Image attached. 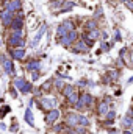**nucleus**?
<instances>
[{
	"instance_id": "obj_1",
	"label": "nucleus",
	"mask_w": 133,
	"mask_h": 134,
	"mask_svg": "<svg viewBox=\"0 0 133 134\" xmlns=\"http://www.w3.org/2000/svg\"><path fill=\"white\" fill-rule=\"evenodd\" d=\"M72 28H74V25H72V22H70V20H64L63 23H61V25L58 26V30H56V33H58V36L61 38V36H64V34H67L69 31H72Z\"/></svg>"
},
{
	"instance_id": "obj_2",
	"label": "nucleus",
	"mask_w": 133,
	"mask_h": 134,
	"mask_svg": "<svg viewBox=\"0 0 133 134\" xmlns=\"http://www.w3.org/2000/svg\"><path fill=\"white\" fill-rule=\"evenodd\" d=\"M14 84H16L17 89H21V92H22V94H28V92L31 91V84H30V83H27L25 79H22V78H17L16 81H14Z\"/></svg>"
},
{
	"instance_id": "obj_3",
	"label": "nucleus",
	"mask_w": 133,
	"mask_h": 134,
	"mask_svg": "<svg viewBox=\"0 0 133 134\" xmlns=\"http://www.w3.org/2000/svg\"><path fill=\"white\" fill-rule=\"evenodd\" d=\"M75 39H77V33L75 31H69L67 34H64V36L60 38V42L63 44V45H69V44H72Z\"/></svg>"
},
{
	"instance_id": "obj_4",
	"label": "nucleus",
	"mask_w": 133,
	"mask_h": 134,
	"mask_svg": "<svg viewBox=\"0 0 133 134\" xmlns=\"http://www.w3.org/2000/svg\"><path fill=\"white\" fill-rule=\"evenodd\" d=\"M46 30H47V26H46V25H41V28L36 31V34H34V38H33V41H31V47H36L38 44H39V41H41V38L44 36Z\"/></svg>"
},
{
	"instance_id": "obj_5",
	"label": "nucleus",
	"mask_w": 133,
	"mask_h": 134,
	"mask_svg": "<svg viewBox=\"0 0 133 134\" xmlns=\"http://www.w3.org/2000/svg\"><path fill=\"white\" fill-rule=\"evenodd\" d=\"M91 101H92V97H91L89 94H83L82 97L78 98V101H77V104H75V106H77L78 109H82V106H88Z\"/></svg>"
},
{
	"instance_id": "obj_6",
	"label": "nucleus",
	"mask_w": 133,
	"mask_h": 134,
	"mask_svg": "<svg viewBox=\"0 0 133 134\" xmlns=\"http://www.w3.org/2000/svg\"><path fill=\"white\" fill-rule=\"evenodd\" d=\"M0 17H2V22H3V25H11V22H13V13L11 11H8V10H5V11H2V14H0Z\"/></svg>"
},
{
	"instance_id": "obj_7",
	"label": "nucleus",
	"mask_w": 133,
	"mask_h": 134,
	"mask_svg": "<svg viewBox=\"0 0 133 134\" xmlns=\"http://www.w3.org/2000/svg\"><path fill=\"white\" fill-rule=\"evenodd\" d=\"M58 117H60V111H58V109H50V111L47 112L46 122H47V123H53L55 120H58Z\"/></svg>"
},
{
	"instance_id": "obj_8",
	"label": "nucleus",
	"mask_w": 133,
	"mask_h": 134,
	"mask_svg": "<svg viewBox=\"0 0 133 134\" xmlns=\"http://www.w3.org/2000/svg\"><path fill=\"white\" fill-rule=\"evenodd\" d=\"M6 10L11 11V13L21 10V0H11V2H8L6 3Z\"/></svg>"
},
{
	"instance_id": "obj_9",
	"label": "nucleus",
	"mask_w": 133,
	"mask_h": 134,
	"mask_svg": "<svg viewBox=\"0 0 133 134\" xmlns=\"http://www.w3.org/2000/svg\"><path fill=\"white\" fill-rule=\"evenodd\" d=\"M2 61H3V67H5V72H6V73H10V75H13V73H14V69H13V62H11V61H8L5 56H2Z\"/></svg>"
},
{
	"instance_id": "obj_10",
	"label": "nucleus",
	"mask_w": 133,
	"mask_h": 134,
	"mask_svg": "<svg viewBox=\"0 0 133 134\" xmlns=\"http://www.w3.org/2000/svg\"><path fill=\"white\" fill-rule=\"evenodd\" d=\"M55 104H56L55 98H44V100H42V106H44V108H47V109H53V108H55Z\"/></svg>"
},
{
	"instance_id": "obj_11",
	"label": "nucleus",
	"mask_w": 133,
	"mask_h": 134,
	"mask_svg": "<svg viewBox=\"0 0 133 134\" xmlns=\"http://www.w3.org/2000/svg\"><path fill=\"white\" fill-rule=\"evenodd\" d=\"M11 55H13V58L14 59H22L24 56H25V51H24V48H16V50H13L11 51Z\"/></svg>"
},
{
	"instance_id": "obj_12",
	"label": "nucleus",
	"mask_w": 133,
	"mask_h": 134,
	"mask_svg": "<svg viewBox=\"0 0 133 134\" xmlns=\"http://www.w3.org/2000/svg\"><path fill=\"white\" fill-rule=\"evenodd\" d=\"M25 120H27V123H28L30 126H33V125H34V122H33V114H31V109H27V111H25Z\"/></svg>"
},
{
	"instance_id": "obj_13",
	"label": "nucleus",
	"mask_w": 133,
	"mask_h": 134,
	"mask_svg": "<svg viewBox=\"0 0 133 134\" xmlns=\"http://www.w3.org/2000/svg\"><path fill=\"white\" fill-rule=\"evenodd\" d=\"M67 123H69V125H77V123H78V115L69 114V115H67Z\"/></svg>"
},
{
	"instance_id": "obj_14",
	"label": "nucleus",
	"mask_w": 133,
	"mask_h": 134,
	"mask_svg": "<svg viewBox=\"0 0 133 134\" xmlns=\"http://www.w3.org/2000/svg\"><path fill=\"white\" fill-rule=\"evenodd\" d=\"M41 67V64H39V61H31L30 64H28V70H31V72H36V70Z\"/></svg>"
},
{
	"instance_id": "obj_15",
	"label": "nucleus",
	"mask_w": 133,
	"mask_h": 134,
	"mask_svg": "<svg viewBox=\"0 0 133 134\" xmlns=\"http://www.w3.org/2000/svg\"><path fill=\"white\" fill-rule=\"evenodd\" d=\"M11 26H13L14 30H21L22 28V19H13Z\"/></svg>"
},
{
	"instance_id": "obj_16",
	"label": "nucleus",
	"mask_w": 133,
	"mask_h": 134,
	"mask_svg": "<svg viewBox=\"0 0 133 134\" xmlns=\"http://www.w3.org/2000/svg\"><path fill=\"white\" fill-rule=\"evenodd\" d=\"M69 101L72 103V104H77V101H78V95H77L75 92H72V94L69 95Z\"/></svg>"
},
{
	"instance_id": "obj_17",
	"label": "nucleus",
	"mask_w": 133,
	"mask_h": 134,
	"mask_svg": "<svg viewBox=\"0 0 133 134\" xmlns=\"http://www.w3.org/2000/svg\"><path fill=\"white\" fill-rule=\"evenodd\" d=\"M78 123H80V125H85V126H88V125H89L88 119H86V117H83V115H78Z\"/></svg>"
},
{
	"instance_id": "obj_18",
	"label": "nucleus",
	"mask_w": 133,
	"mask_h": 134,
	"mask_svg": "<svg viewBox=\"0 0 133 134\" xmlns=\"http://www.w3.org/2000/svg\"><path fill=\"white\" fill-rule=\"evenodd\" d=\"M77 51H86V45L83 42H77V47H75Z\"/></svg>"
},
{
	"instance_id": "obj_19",
	"label": "nucleus",
	"mask_w": 133,
	"mask_h": 134,
	"mask_svg": "<svg viewBox=\"0 0 133 134\" xmlns=\"http://www.w3.org/2000/svg\"><path fill=\"white\" fill-rule=\"evenodd\" d=\"M99 112H100V114H106V112H108V104L102 103V104L99 106Z\"/></svg>"
},
{
	"instance_id": "obj_20",
	"label": "nucleus",
	"mask_w": 133,
	"mask_h": 134,
	"mask_svg": "<svg viewBox=\"0 0 133 134\" xmlns=\"http://www.w3.org/2000/svg\"><path fill=\"white\" fill-rule=\"evenodd\" d=\"M63 91H64V95H66V97H69L70 94L74 92V87H72V86H66V87L63 89Z\"/></svg>"
},
{
	"instance_id": "obj_21",
	"label": "nucleus",
	"mask_w": 133,
	"mask_h": 134,
	"mask_svg": "<svg viewBox=\"0 0 133 134\" xmlns=\"http://www.w3.org/2000/svg\"><path fill=\"white\" fill-rule=\"evenodd\" d=\"M97 36H99V31L92 30V31H89V34H88V39H97Z\"/></svg>"
},
{
	"instance_id": "obj_22",
	"label": "nucleus",
	"mask_w": 133,
	"mask_h": 134,
	"mask_svg": "<svg viewBox=\"0 0 133 134\" xmlns=\"http://www.w3.org/2000/svg\"><path fill=\"white\" fill-rule=\"evenodd\" d=\"M131 123H133V122H131V119H130V117H125V119H124V125H125V126H130Z\"/></svg>"
},
{
	"instance_id": "obj_23",
	"label": "nucleus",
	"mask_w": 133,
	"mask_h": 134,
	"mask_svg": "<svg viewBox=\"0 0 133 134\" xmlns=\"http://www.w3.org/2000/svg\"><path fill=\"white\" fill-rule=\"evenodd\" d=\"M8 111H10V108H8V106H3V109L0 111V115H2V117H3V115H5V114H6Z\"/></svg>"
},
{
	"instance_id": "obj_24",
	"label": "nucleus",
	"mask_w": 133,
	"mask_h": 134,
	"mask_svg": "<svg viewBox=\"0 0 133 134\" xmlns=\"http://www.w3.org/2000/svg\"><path fill=\"white\" fill-rule=\"evenodd\" d=\"M106 117H108L110 120H113V119H114V112H113V111H111V112H106Z\"/></svg>"
},
{
	"instance_id": "obj_25",
	"label": "nucleus",
	"mask_w": 133,
	"mask_h": 134,
	"mask_svg": "<svg viewBox=\"0 0 133 134\" xmlns=\"http://www.w3.org/2000/svg\"><path fill=\"white\" fill-rule=\"evenodd\" d=\"M31 76H33V81H34V79H38V76H39V75H38V72H34Z\"/></svg>"
},
{
	"instance_id": "obj_26",
	"label": "nucleus",
	"mask_w": 133,
	"mask_h": 134,
	"mask_svg": "<svg viewBox=\"0 0 133 134\" xmlns=\"http://www.w3.org/2000/svg\"><path fill=\"white\" fill-rule=\"evenodd\" d=\"M88 26H89V28H92V26H96V22H89V23H88Z\"/></svg>"
},
{
	"instance_id": "obj_27",
	"label": "nucleus",
	"mask_w": 133,
	"mask_h": 134,
	"mask_svg": "<svg viewBox=\"0 0 133 134\" xmlns=\"http://www.w3.org/2000/svg\"><path fill=\"white\" fill-rule=\"evenodd\" d=\"M121 2H124V3H127V2H128V0H121Z\"/></svg>"
},
{
	"instance_id": "obj_28",
	"label": "nucleus",
	"mask_w": 133,
	"mask_h": 134,
	"mask_svg": "<svg viewBox=\"0 0 133 134\" xmlns=\"http://www.w3.org/2000/svg\"><path fill=\"white\" fill-rule=\"evenodd\" d=\"M0 45H2V39H0Z\"/></svg>"
},
{
	"instance_id": "obj_29",
	"label": "nucleus",
	"mask_w": 133,
	"mask_h": 134,
	"mask_svg": "<svg viewBox=\"0 0 133 134\" xmlns=\"http://www.w3.org/2000/svg\"><path fill=\"white\" fill-rule=\"evenodd\" d=\"M130 114H131V115H133V111H131V112H130Z\"/></svg>"
},
{
	"instance_id": "obj_30",
	"label": "nucleus",
	"mask_w": 133,
	"mask_h": 134,
	"mask_svg": "<svg viewBox=\"0 0 133 134\" xmlns=\"http://www.w3.org/2000/svg\"><path fill=\"white\" fill-rule=\"evenodd\" d=\"M131 131H133V126H131Z\"/></svg>"
}]
</instances>
